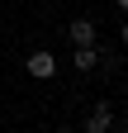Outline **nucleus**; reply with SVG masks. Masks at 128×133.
<instances>
[{
	"instance_id": "20e7f679",
	"label": "nucleus",
	"mask_w": 128,
	"mask_h": 133,
	"mask_svg": "<svg viewBox=\"0 0 128 133\" xmlns=\"http://www.w3.org/2000/svg\"><path fill=\"white\" fill-rule=\"evenodd\" d=\"M76 71H95V62H100V52H95V48H76Z\"/></svg>"
},
{
	"instance_id": "39448f33",
	"label": "nucleus",
	"mask_w": 128,
	"mask_h": 133,
	"mask_svg": "<svg viewBox=\"0 0 128 133\" xmlns=\"http://www.w3.org/2000/svg\"><path fill=\"white\" fill-rule=\"evenodd\" d=\"M119 43H123V48H128V24H123V29H119Z\"/></svg>"
},
{
	"instance_id": "423d86ee",
	"label": "nucleus",
	"mask_w": 128,
	"mask_h": 133,
	"mask_svg": "<svg viewBox=\"0 0 128 133\" xmlns=\"http://www.w3.org/2000/svg\"><path fill=\"white\" fill-rule=\"evenodd\" d=\"M52 133H76V128H67V124H57V128H52Z\"/></svg>"
},
{
	"instance_id": "f257e3e1",
	"label": "nucleus",
	"mask_w": 128,
	"mask_h": 133,
	"mask_svg": "<svg viewBox=\"0 0 128 133\" xmlns=\"http://www.w3.org/2000/svg\"><path fill=\"white\" fill-rule=\"evenodd\" d=\"M24 66H29V76H33V81H52V76H57V57L47 52V48L29 52V62H24Z\"/></svg>"
},
{
	"instance_id": "0eeeda50",
	"label": "nucleus",
	"mask_w": 128,
	"mask_h": 133,
	"mask_svg": "<svg viewBox=\"0 0 128 133\" xmlns=\"http://www.w3.org/2000/svg\"><path fill=\"white\" fill-rule=\"evenodd\" d=\"M119 5H123V10H128V0H119Z\"/></svg>"
},
{
	"instance_id": "7ed1b4c3",
	"label": "nucleus",
	"mask_w": 128,
	"mask_h": 133,
	"mask_svg": "<svg viewBox=\"0 0 128 133\" xmlns=\"http://www.w3.org/2000/svg\"><path fill=\"white\" fill-rule=\"evenodd\" d=\"M67 38H71L76 48H95V19H71Z\"/></svg>"
},
{
	"instance_id": "f03ea898",
	"label": "nucleus",
	"mask_w": 128,
	"mask_h": 133,
	"mask_svg": "<svg viewBox=\"0 0 128 133\" xmlns=\"http://www.w3.org/2000/svg\"><path fill=\"white\" fill-rule=\"evenodd\" d=\"M109 128H114V109H109V100H100L86 119V133H109Z\"/></svg>"
},
{
	"instance_id": "6e6552de",
	"label": "nucleus",
	"mask_w": 128,
	"mask_h": 133,
	"mask_svg": "<svg viewBox=\"0 0 128 133\" xmlns=\"http://www.w3.org/2000/svg\"><path fill=\"white\" fill-rule=\"evenodd\" d=\"M0 133H5V128H0Z\"/></svg>"
}]
</instances>
